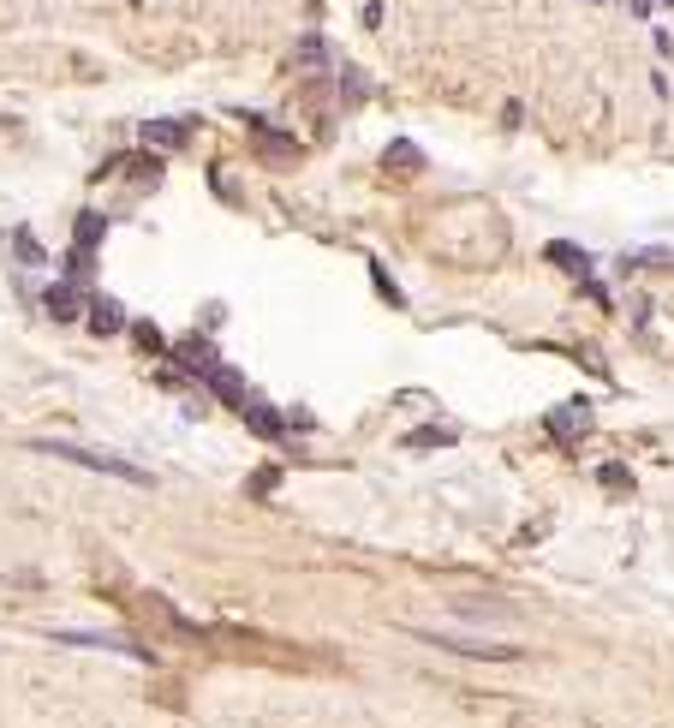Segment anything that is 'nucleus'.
<instances>
[{
  "label": "nucleus",
  "mask_w": 674,
  "mask_h": 728,
  "mask_svg": "<svg viewBox=\"0 0 674 728\" xmlns=\"http://www.w3.org/2000/svg\"><path fill=\"white\" fill-rule=\"evenodd\" d=\"M413 639H424V645H436V651H460V657H495V663L520 657L514 645H466V639H448V633H413Z\"/></svg>",
  "instance_id": "2"
},
{
  "label": "nucleus",
  "mask_w": 674,
  "mask_h": 728,
  "mask_svg": "<svg viewBox=\"0 0 674 728\" xmlns=\"http://www.w3.org/2000/svg\"><path fill=\"white\" fill-rule=\"evenodd\" d=\"M90 329H101V334H114V329H120V311H114V299H96V311H90Z\"/></svg>",
  "instance_id": "5"
},
{
  "label": "nucleus",
  "mask_w": 674,
  "mask_h": 728,
  "mask_svg": "<svg viewBox=\"0 0 674 728\" xmlns=\"http://www.w3.org/2000/svg\"><path fill=\"white\" fill-rule=\"evenodd\" d=\"M61 645H101V651H126V657H143L138 645H126V639H114V633H54Z\"/></svg>",
  "instance_id": "4"
},
{
  "label": "nucleus",
  "mask_w": 674,
  "mask_h": 728,
  "mask_svg": "<svg viewBox=\"0 0 674 728\" xmlns=\"http://www.w3.org/2000/svg\"><path fill=\"white\" fill-rule=\"evenodd\" d=\"M549 257H555V264H561V269H591V264H585V251H579V245H549Z\"/></svg>",
  "instance_id": "6"
},
{
  "label": "nucleus",
  "mask_w": 674,
  "mask_h": 728,
  "mask_svg": "<svg viewBox=\"0 0 674 728\" xmlns=\"http://www.w3.org/2000/svg\"><path fill=\"white\" fill-rule=\"evenodd\" d=\"M143 143H156V150H180L185 126L180 120H143Z\"/></svg>",
  "instance_id": "3"
},
{
  "label": "nucleus",
  "mask_w": 674,
  "mask_h": 728,
  "mask_svg": "<svg viewBox=\"0 0 674 728\" xmlns=\"http://www.w3.org/2000/svg\"><path fill=\"white\" fill-rule=\"evenodd\" d=\"M42 454H61V460H78V465H90V472H108V478H120V484H150V472L143 465H131V460H114V454H90V448H72V442H36Z\"/></svg>",
  "instance_id": "1"
}]
</instances>
